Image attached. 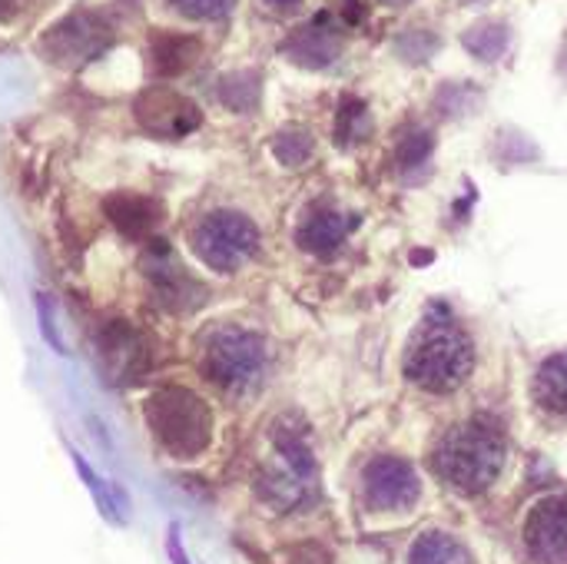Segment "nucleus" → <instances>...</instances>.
<instances>
[{
	"mask_svg": "<svg viewBox=\"0 0 567 564\" xmlns=\"http://www.w3.org/2000/svg\"><path fill=\"white\" fill-rule=\"evenodd\" d=\"M146 425L153 439L173 459H196L213 442V412L209 406L183 389V386H159L143 402Z\"/></svg>",
	"mask_w": 567,
	"mask_h": 564,
	"instance_id": "1",
	"label": "nucleus"
},
{
	"mask_svg": "<svg viewBox=\"0 0 567 564\" xmlns=\"http://www.w3.org/2000/svg\"><path fill=\"white\" fill-rule=\"evenodd\" d=\"M472 366H475L472 342H468L465 329L455 326L452 316L429 319L415 332L409 359H405V369H409L412 382H419L429 392H452V389H458L468 379Z\"/></svg>",
	"mask_w": 567,
	"mask_h": 564,
	"instance_id": "2",
	"label": "nucleus"
},
{
	"mask_svg": "<svg viewBox=\"0 0 567 564\" xmlns=\"http://www.w3.org/2000/svg\"><path fill=\"white\" fill-rule=\"evenodd\" d=\"M502 465H505V439L485 419H472L452 429L435 452L439 475L462 492L488 489L498 479Z\"/></svg>",
	"mask_w": 567,
	"mask_h": 564,
	"instance_id": "3",
	"label": "nucleus"
},
{
	"mask_svg": "<svg viewBox=\"0 0 567 564\" xmlns=\"http://www.w3.org/2000/svg\"><path fill=\"white\" fill-rule=\"evenodd\" d=\"M266 366H269V352L262 336L239 326L213 329L199 349L203 376L229 396L259 389V382L266 379Z\"/></svg>",
	"mask_w": 567,
	"mask_h": 564,
	"instance_id": "4",
	"label": "nucleus"
},
{
	"mask_svg": "<svg viewBox=\"0 0 567 564\" xmlns=\"http://www.w3.org/2000/svg\"><path fill=\"white\" fill-rule=\"evenodd\" d=\"M259 249V229L243 213H209L193 229V253L216 273H236Z\"/></svg>",
	"mask_w": 567,
	"mask_h": 564,
	"instance_id": "5",
	"label": "nucleus"
},
{
	"mask_svg": "<svg viewBox=\"0 0 567 564\" xmlns=\"http://www.w3.org/2000/svg\"><path fill=\"white\" fill-rule=\"evenodd\" d=\"M143 273L150 279V289H153V299L169 309V312H193L206 302V289L199 279H193L186 273V266L173 256V249L156 239L146 256H143Z\"/></svg>",
	"mask_w": 567,
	"mask_h": 564,
	"instance_id": "6",
	"label": "nucleus"
},
{
	"mask_svg": "<svg viewBox=\"0 0 567 564\" xmlns=\"http://www.w3.org/2000/svg\"><path fill=\"white\" fill-rule=\"evenodd\" d=\"M96 356H100V369L116 386H130V382L143 379L146 369H150V346H146V339L130 322H123V319H113V322H106L100 329Z\"/></svg>",
	"mask_w": 567,
	"mask_h": 564,
	"instance_id": "7",
	"label": "nucleus"
},
{
	"mask_svg": "<svg viewBox=\"0 0 567 564\" xmlns=\"http://www.w3.org/2000/svg\"><path fill=\"white\" fill-rule=\"evenodd\" d=\"M525 545L538 562H567V495L542 499L525 522Z\"/></svg>",
	"mask_w": 567,
	"mask_h": 564,
	"instance_id": "8",
	"label": "nucleus"
},
{
	"mask_svg": "<svg viewBox=\"0 0 567 564\" xmlns=\"http://www.w3.org/2000/svg\"><path fill=\"white\" fill-rule=\"evenodd\" d=\"M365 499L372 509L395 512L419 499V475L405 459L382 455L365 469Z\"/></svg>",
	"mask_w": 567,
	"mask_h": 564,
	"instance_id": "9",
	"label": "nucleus"
},
{
	"mask_svg": "<svg viewBox=\"0 0 567 564\" xmlns=\"http://www.w3.org/2000/svg\"><path fill=\"white\" fill-rule=\"evenodd\" d=\"M349 226H352L349 216H342V213H336V209H329V206H316V209H309L306 219L299 223L296 239H299L302 249H309V253H316V256H329V253H336V249L342 246Z\"/></svg>",
	"mask_w": 567,
	"mask_h": 564,
	"instance_id": "10",
	"label": "nucleus"
},
{
	"mask_svg": "<svg viewBox=\"0 0 567 564\" xmlns=\"http://www.w3.org/2000/svg\"><path fill=\"white\" fill-rule=\"evenodd\" d=\"M106 216L130 239H140V236L153 233L159 226V219H163L159 206L153 199H143V196H110L106 199Z\"/></svg>",
	"mask_w": 567,
	"mask_h": 564,
	"instance_id": "11",
	"label": "nucleus"
},
{
	"mask_svg": "<svg viewBox=\"0 0 567 564\" xmlns=\"http://www.w3.org/2000/svg\"><path fill=\"white\" fill-rule=\"evenodd\" d=\"M309 489L312 482L299 479L296 472H289L286 465L282 469H262L259 479H256V492L266 505H272L276 512H292L299 509L306 499H309Z\"/></svg>",
	"mask_w": 567,
	"mask_h": 564,
	"instance_id": "12",
	"label": "nucleus"
},
{
	"mask_svg": "<svg viewBox=\"0 0 567 564\" xmlns=\"http://www.w3.org/2000/svg\"><path fill=\"white\" fill-rule=\"evenodd\" d=\"M508 43H512V30L502 20H478L462 33V47L482 63L502 60L508 53Z\"/></svg>",
	"mask_w": 567,
	"mask_h": 564,
	"instance_id": "13",
	"label": "nucleus"
},
{
	"mask_svg": "<svg viewBox=\"0 0 567 564\" xmlns=\"http://www.w3.org/2000/svg\"><path fill=\"white\" fill-rule=\"evenodd\" d=\"M272 445H276V452H279V459H282V465L289 472H296L306 482L316 479V459H312V449L306 445L299 425H289L286 419L276 422L272 425Z\"/></svg>",
	"mask_w": 567,
	"mask_h": 564,
	"instance_id": "14",
	"label": "nucleus"
},
{
	"mask_svg": "<svg viewBox=\"0 0 567 564\" xmlns=\"http://www.w3.org/2000/svg\"><path fill=\"white\" fill-rule=\"evenodd\" d=\"M339 53H342V40L326 27H309L292 43V60L309 66V70H322V66L336 63Z\"/></svg>",
	"mask_w": 567,
	"mask_h": 564,
	"instance_id": "15",
	"label": "nucleus"
},
{
	"mask_svg": "<svg viewBox=\"0 0 567 564\" xmlns=\"http://www.w3.org/2000/svg\"><path fill=\"white\" fill-rule=\"evenodd\" d=\"M66 452H70V462H73V469H76V475L83 479V485H86V492H90V499H93V505H96V512L110 522V525H123L126 519H123V512H120V505H116V495H113V482L110 479H100L96 472H93V465L73 449V445H66Z\"/></svg>",
	"mask_w": 567,
	"mask_h": 564,
	"instance_id": "16",
	"label": "nucleus"
},
{
	"mask_svg": "<svg viewBox=\"0 0 567 564\" xmlns=\"http://www.w3.org/2000/svg\"><path fill=\"white\" fill-rule=\"evenodd\" d=\"M538 402L558 416H567V352L551 356L542 369H538Z\"/></svg>",
	"mask_w": 567,
	"mask_h": 564,
	"instance_id": "17",
	"label": "nucleus"
},
{
	"mask_svg": "<svg viewBox=\"0 0 567 564\" xmlns=\"http://www.w3.org/2000/svg\"><path fill=\"white\" fill-rule=\"evenodd\" d=\"M409 564H472L468 552L445 532H425L415 545Z\"/></svg>",
	"mask_w": 567,
	"mask_h": 564,
	"instance_id": "18",
	"label": "nucleus"
},
{
	"mask_svg": "<svg viewBox=\"0 0 567 564\" xmlns=\"http://www.w3.org/2000/svg\"><path fill=\"white\" fill-rule=\"evenodd\" d=\"M369 133H372L369 106H365L359 96L346 93V96H342V103H339V113H336V136H339V143H342V146H349V143L365 140Z\"/></svg>",
	"mask_w": 567,
	"mask_h": 564,
	"instance_id": "19",
	"label": "nucleus"
},
{
	"mask_svg": "<svg viewBox=\"0 0 567 564\" xmlns=\"http://www.w3.org/2000/svg\"><path fill=\"white\" fill-rule=\"evenodd\" d=\"M395 53L405 60V63H425L429 57L439 53V33L425 30V27H412V30H402L395 37Z\"/></svg>",
	"mask_w": 567,
	"mask_h": 564,
	"instance_id": "20",
	"label": "nucleus"
},
{
	"mask_svg": "<svg viewBox=\"0 0 567 564\" xmlns=\"http://www.w3.org/2000/svg\"><path fill=\"white\" fill-rule=\"evenodd\" d=\"M312 150H316V143H312L309 130H299V126H289L272 140V153L286 166H302L312 156Z\"/></svg>",
	"mask_w": 567,
	"mask_h": 564,
	"instance_id": "21",
	"label": "nucleus"
},
{
	"mask_svg": "<svg viewBox=\"0 0 567 564\" xmlns=\"http://www.w3.org/2000/svg\"><path fill=\"white\" fill-rule=\"evenodd\" d=\"M432 150H435L432 133L422 130V126H415V130H409V133L402 136V143H399V163H402L405 170H415V166H422V163L432 156Z\"/></svg>",
	"mask_w": 567,
	"mask_h": 564,
	"instance_id": "22",
	"label": "nucleus"
},
{
	"mask_svg": "<svg viewBox=\"0 0 567 564\" xmlns=\"http://www.w3.org/2000/svg\"><path fill=\"white\" fill-rule=\"evenodd\" d=\"M33 306H37V326H40V336L43 342L56 352V356H66V342L56 329V319H53V306L47 299V293H33Z\"/></svg>",
	"mask_w": 567,
	"mask_h": 564,
	"instance_id": "23",
	"label": "nucleus"
},
{
	"mask_svg": "<svg viewBox=\"0 0 567 564\" xmlns=\"http://www.w3.org/2000/svg\"><path fill=\"white\" fill-rule=\"evenodd\" d=\"M289 564H332V558L319 545H302V548H292L289 552Z\"/></svg>",
	"mask_w": 567,
	"mask_h": 564,
	"instance_id": "24",
	"label": "nucleus"
},
{
	"mask_svg": "<svg viewBox=\"0 0 567 564\" xmlns=\"http://www.w3.org/2000/svg\"><path fill=\"white\" fill-rule=\"evenodd\" d=\"M166 555H169V562L173 564H189V555H186V548H183V542H179V525H176V522L166 529Z\"/></svg>",
	"mask_w": 567,
	"mask_h": 564,
	"instance_id": "25",
	"label": "nucleus"
},
{
	"mask_svg": "<svg viewBox=\"0 0 567 564\" xmlns=\"http://www.w3.org/2000/svg\"><path fill=\"white\" fill-rule=\"evenodd\" d=\"M342 17H346V23H362L365 20V3L362 0H342Z\"/></svg>",
	"mask_w": 567,
	"mask_h": 564,
	"instance_id": "26",
	"label": "nucleus"
},
{
	"mask_svg": "<svg viewBox=\"0 0 567 564\" xmlns=\"http://www.w3.org/2000/svg\"><path fill=\"white\" fill-rule=\"evenodd\" d=\"M269 3H276V7H296V3H302V0H269Z\"/></svg>",
	"mask_w": 567,
	"mask_h": 564,
	"instance_id": "27",
	"label": "nucleus"
},
{
	"mask_svg": "<svg viewBox=\"0 0 567 564\" xmlns=\"http://www.w3.org/2000/svg\"><path fill=\"white\" fill-rule=\"evenodd\" d=\"M379 3H385V7H405V3H412V0H379Z\"/></svg>",
	"mask_w": 567,
	"mask_h": 564,
	"instance_id": "28",
	"label": "nucleus"
},
{
	"mask_svg": "<svg viewBox=\"0 0 567 564\" xmlns=\"http://www.w3.org/2000/svg\"><path fill=\"white\" fill-rule=\"evenodd\" d=\"M462 3H478V0H462Z\"/></svg>",
	"mask_w": 567,
	"mask_h": 564,
	"instance_id": "29",
	"label": "nucleus"
}]
</instances>
